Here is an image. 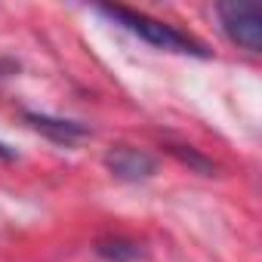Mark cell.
I'll use <instances>...</instances> for the list:
<instances>
[{"mask_svg": "<svg viewBox=\"0 0 262 262\" xmlns=\"http://www.w3.org/2000/svg\"><path fill=\"white\" fill-rule=\"evenodd\" d=\"M105 167L114 179H123V182H145L158 173V161L142 151V148H133V145H117L105 155Z\"/></svg>", "mask_w": 262, "mask_h": 262, "instance_id": "3957f363", "label": "cell"}, {"mask_svg": "<svg viewBox=\"0 0 262 262\" xmlns=\"http://www.w3.org/2000/svg\"><path fill=\"white\" fill-rule=\"evenodd\" d=\"M25 123L37 133H43L47 139H53L56 145H74L80 139L90 136V126L77 123V120H65V117H50V114H37V111H22Z\"/></svg>", "mask_w": 262, "mask_h": 262, "instance_id": "277c9868", "label": "cell"}, {"mask_svg": "<svg viewBox=\"0 0 262 262\" xmlns=\"http://www.w3.org/2000/svg\"><path fill=\"white\" fill-rule=\"evenodd\" d=\"M13 71H16V65H13V62H0V80H4V77H10Z\"/></svg>", "mask_w": 262, "mask_h": 262, "instance_id": "52a82bcc", "label": "cell"}, {"mask_svg": "<svg viewBox=\"0 0 262 262\" xmlns=\"http://www.w3.org/2000/svg\"><path fill=\"white\" fill-rule=\"evenodd\" d=\"M216 16L231 43L250 53L262 50V16L256 4H216Z\"/></svg>", "mask_w": 262, "mask_h": 262, "instance_id": "7a4b0ae2", "label": "cell"}, {"mask_svg": "<svg viewBox=\"0 0 262 262\" xmlns=\"http://www.w3.org/2000/svg\"><path fill=\"white\" fill-rule=\"evenodd\" d=\"M96 253L105 262H136V259L145 256L136 241H126V237H105V241L96 244Z\"/></svg>", "mask_w": 262, "mask_h": 262, "instance_id": "5b68a950", "label": "cell"}, {"mask_svg": "<svg viewBox=\"0 0 262 262\" xmlns=\"http://www.w3.org/2000/svg\"><path fill=\"white\" fill-rule=\"evenodd\" d=\"M170 151L182 161V164H188V167H194V170H201L204 176H213V161H207V158H201L194 148H188V145H170Z\"/></svg>", "mask_w": 262, "mask_h": 262, "instance_id": "8992f818", "label": "cell"}, {"mask_svg": "<svg viewBox=\"0 0 262 262\" xmlns=\"http://www.w3.org/2000/svg\"><path fill=\"white\" fill-rule=\"evenodd\" d=\"M13 158H16V151H13V148H7L4 142H0V161H13Z\"/></svg>", "mask_w": 262, "mask_h": 262, "instance_id": "ba28073f", "label": "cell"}, {"mask_svg": "<svg viewBox=\"0 0 262 262\" xmlns=\"http://www.w3.org/2000/svg\"><path fill=\"white\" fill-rule=\"evenodd\" d=\"M99 13L105 19H111L114 25H120L123 31L136 34L139 40L151 43L155 50H164V53H179V56H201L207 59V47L201 40H194L191 34L179 31L176 25L170 22H161V19H151L145 13H136V10H126V7H99Z\"/></svg>", "mask_w": 262, "mask_h": 262, "instance_id": "6da1fadb", "label": "cell"}]
</instances>
